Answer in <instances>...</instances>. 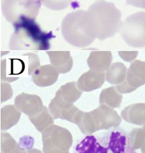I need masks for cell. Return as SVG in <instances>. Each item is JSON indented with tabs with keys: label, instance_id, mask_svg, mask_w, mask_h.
Masks as SVG:
<instances>
[{
	"label": "cell",
	"instance_id": "6da1fadb",
	"mask_svg": "<svg viewBox=\"0 0 145 153\" xmlns=\"http://www.w3.org/2000/svg\"><path fill=\"white\" fill-rule=\"evenodd\" d=\"M74 153H137L129 141V133L113 127L102 134L86 135L75 144Z\"/></svg>",
	"mask_w": 145,
	"mask_h": 153
},
{
	"label": "cell",
	"instance_id": "7a4b0ae2",
	"mask_svg": "<svg viewBox=\"0 0 145 153\" xmlns=\"http://www.w3.org/2000/svg\"><path fill=\"white\" fill-rule=\"evenodd\" d=\"M61 33L70 45L84 48L91 45L97 33L93 19L88 11L78 10L67 14L61 23Z\"/></svg>",
	"mask_w": 145,
	"mask_h": 153
},
{
	"label": "cell",
	"instance_id": "3957f363",
	"mask_svg": "<svg viewBox=\"0 0 145 153\" xmlns=\"http://www.w3.org/2000/svg\"><path fill=\"white\" fill-rule=\"evenodd\" d=\"M9 47L13 51L48 50L54 37L52 32L44 31L35 21H26L14 26Z\"/></svg>",
	"mask_w": 145,
	"mask_h": 153
},
{
	"label": "cell",
	"instance_id": "277c9868",
	"mask_svg": "<svg viewBox=\"0 0 145 153\" xmlns=\"http://www.w3.org/2000/svg\"><path fill=\"white\" fill-rule=\"evenodd\" d=\"M87 11L93 19L97 38L100 41L112 37L121 31L122 13L113 3L98 0Z\"/></svg>",
	"mask_w": 145,
	"mask_h": 153
},
{
	"label": "cell",
	"instance_id": "5b68a950",
	"mask_svg": "<svg viewBox=\"0 0 145 153\" xmlns=\"http://www.w3.org/2000/svg\"><path fill=\"white\" fill-rule=\"evenodd\" d=\"M39 66V57L34 53H25L17 58L1 59V81L13 82L21 76L31 75Z\"/></svg>",
	"mask_w": 145,
	"mask_h": 153
},
{
	"label": "cell",
	"instance_id": "8992f818",
	"mask_svg": "<svg viewBox=\"0 0 145 153\" xmlns=\"http://www.w3.org/2000/svg\"><path fill=\"white\" fill-rule=\"evenodd\" d=\"M40 0H3L1 12L13 27L21 23L35 21L41 7Z\"/></svg>",
	"mask_w": 145,
	"mask_h": 153
},
{
	"label": "cell",
	"instance_id": "52a82bcc",
	"mask_svg": "<svg viewBox=\"0 0 145 153\" xmlns=\"http://www.w3.org/2000/svg\"><path fill=\"white\" fill-rule=\"evenodd\" d=\"M44 153H69L73 143L71 133L66 128L53 124L42 133Z\"/></svg>",
	"mask_w": 145,
	"mask_h": 153
},
{
	"label": "cell",
	"instance_id": "ba28073f",
	"mask_svg": "<svg viewBox=\"0 0 145 153\" xmlns=\"http://www.w3.org/2000/svg\"><path fill=\"white\" fill-rule=\"evenodd\" d=\"M122 39L129 46L145 47V12H138L128 16L121 29Z\"/></svg>",
	"mask_w": 145,
	"mask_h": 153
},
{
	"label": "cell",
	"instance_id": "9c48e42d",
	"mask_svg": "<svg viewBox=\"0 0 145 153\" xmlns=\"http://www.w3.org/2000/svg\"><path fill=\"white\" fill-rule=\"evenodd\" d=\"M93 133L101 130H109L118 127L122 123V118L117 111L105 105L89 111Z\"/></svg>",
	"mask_w": 145,
	"mask_h": 153
},
{
	"label": "cell",
	"instance_id": "30bf717a",
	"mask_svg": "<svg viewBox=\"0 0 145 153\" xmlns=\"http://www.w3.org/2000/svg\"><path fill=\"white\" fill-rule=\"evenodd\" d=\"M145 84V62L133 60L127 69L125 82L116 87L121 94H129Z\"/></svg>",
	"mask_w": 145,
	"mask_h": 153
},
{
	"label": "cell",
	"instance_id": "8fae6325",
	"mask_svg": "<svg viewBox=\"0 0 145 153\" xmlns=\"http://www.w3.org/2000/svg\"><path fill=\"white\" fill-rule=\"evenodd\" d=\"M15 106L28 117H33L40 113L44 105L41 97L37 95L22 93L15 99Z\"/></svg>",
	"mask_w": 145,
	"mask_h": 153
},
{
	"label": "cell",
	"instance_id": "7c38bea8",
	"mask_svg": "<svg viewBox=\"0 0 145 153\" xmlns=\"http://www.w3.org/2000/svg\"><path fill=\"white\" fill-rule=\"evenodd\" d=\"M49 110L54 120L61 119L74 123L80 109L74 104L66 103L55 96L49 104Z\"/></svg>",
	"mask_w": 145,
	"mask_h": 153
},
{
	"label": "cell",
	"instance_id": "4fadbf2b",
	"mask_svg": "<svg viewBox=\"0 0 145 153\" xmlns=\"http://www.w3.org/2000/svg\"><path fill=\"white\" fill-rule=\"evenodd\" d=\"M59 73L51 65L39 66L31 74L33 82L39 87H48L54 85L58 80Z\"/></svg>",
	"mask_w": 145,
	"mask_h": 153
},
{
	"label": "cell",
	"instance_id": "5bb4252c",
	"mask_svg": "<svg viewBox=\"0 0 145 153\" xmlns=\"http://www.w3.org/2000/svg\"><path fill=\"white\" fill-rule=\"evenodd\" d=\"M105 80L104 72L89 70L81 75L77 82L78 88L83 92H91L100 88Z\"/></svg>",
	"mask_w": 145,
	"mask_h": 153
},
{
	"label": "cell",
	"instance_id": "9a60e30c",
	"mask_svg": "<svg viewBox=\"0 0 145 153\" xmlns=\"http://www.w3.org/2000/svg\"><path fill=\"white\" fill-rule=\"evenodd\" d=\"M112 54L110 51H92L87 59V64L90 70L104 72L112 65Z\"/></svg>",
	"mask_w": 145,
	"mask_h": 153
},
{
	"label": "cell",
	"instance_id": "2e32d148",
	"mask_svg": "<svg viewBox=\"0 0 145 153\" xmlns=\"http://www.w3.org/2000/svg\"><path fill=\"white\" fill-rule=\"evenodd\" d=\"M121 116L128 123L145 126V103H135L127 106L121 111Z\"/></svg>",
	"mask_w": 145,
	"mask_h": 153
},
{
	"label": "cell",
	"instance_id": "e0dca14e",
	"mask_svg": "<svg viewBox=\"0 0 145 153\" xmlns=\"http://www.w3.org/2000/svg\"><path fill=\"white\" fill-rule=\"evenodd\" d=\"M51 65L60 74L69 72L73 67V59L69 51H47Z\"/></svg>",
	"mask_w": 145,
	"mask_h": 153
},
{
	"label": "cell",
	"instance_id": "ac0fdd59",
	"mask_svg": "<svg viewBox=\"0 0 145 153\" xmlns=\"http://www.w3.org/2000/svg\"><path fill=\"white\" fill-rule=\"evenodd\" d=\"M21 117V112L15 105L10 104L3 107L1 109V130H7L16 125Z\"/></svg>",
	"mask_w": 145,
	"mask_h": 153
},
{
	"label": "cell",
	"instance_id": "d6986e66",
	"mask_svg": "<svg viewBox=\"0 0 145 153\" xmlns=\"http://www.w3.org/2000/svg\"><path fill=\"white\" fill-rule=\"evenodd\" d=\"M81 95L82 91L78 88L77 82H72L61 86L55 96L66 103L72 104L80 98Z\"/></svg>",
	"mask_w": 145,
	"mask_h": 153
},
{
	"label": "cell",
	"instance_id": "ffe728a7",
	"mask_svg": "<svg viewBox=\"0 0 145 153\" xmlns=\"http://www.w3.org/2000/svg\"><path fill=\"white\" fill-rule=\"evenodd\" d=\"M127 72L126 66L121 62H116L110 65L105 74V80L109 83L114 85H119L123 83Z\"/></svg>",
	"mask_w": 145,
	"mask_h": 153
},
{
	"label": "cell",
	"instance_id": "44dd1931",
	"mask_svg": "<svg viewBox=\"0 0 145 153\" xmlns=\"http://www.w3.org/2000/svg\"><path fill=\"white\" fill-rule=\"evenodd\" d=\"M123 97L116 87L112 86L102 91L99 97L100 105H105L112 108H119L122 103Z\"/></svg>",
	"mask_w": 145,
	"mask_h": 153
},
{
	"label": "cell",
	"instance_id": "7402d4cb",
	"mask_svg": "<svg viewBox=\"0 0 145 153\" xmlns=\"http://www.w3.org/2000/svg\"><path fill=\"white\" fill-rule=\"evenodd\" d=\"M29 120L36 130L41 133H42L47 128L54 123V119L51 114L49 109L45 105L42 111L37 115L29 118Z\"/></svg>",
	"mask_w": 145,
	"mask_h": 153
},
{
	"label": "cell",
	"instance_id": "603a6c76",
	"mask_svg": "<svg viewBox=\"0 0 145 153\" xmlns=\"http://www.w3.org/2000/svg\"><path fill=\"white\" fill-rule=\"evenodd\" d=\"M1 153H22L24 148L8 133L1 134Z\"/></svg>",
	"mask_w": 145,
	"mask_h": 153
},
{
	"label": "cell",
	"instance_id": "cb8c5ba5",
	"mask_svg": "<svg viewBox=\"0 0 145 153\" xmlns=\"http://www.w3.org/2000/svg\"><path fill=\"white\" fill-rule=\"evenodd\" d=\"M131 146L134 150L145 149V126L134 128L129 134Z\"/></svg>",
	"mask_w": 145,
	"mask_h": 153
},
{
	"label": "cell",
	"instance_id": "d4e9b609",
	"mask_svg": "<svg viewBox=\"0 0 145 153\" xmlns=\"http://www.w3.org/2000/svg\"><path fill=\"white\" fill-rule=\"evenodd\" d=\"M40 1L48 9L55 11H60L67 8L73 0H40Z\"/></svg>",
	"mask_w": 145,
	"mask_h": 153
},
{
	"label": "cell",
	"instance_id": "484cf974",
	"mask_svg": "<svg viewBox=\"0 0 145 153\" xmlns=\"http://www.w3.org/2000/svg\"><path fill=\"white\" fill-rule=\"evenodd\" d=\"M13 96V90L11 86L6 82H0V98L1 102H4Z\"/></svg>",
	"mask_w": 145,
	"mask_h": 153
},
{
	"label": "cell",
	"instance_id": "4316f807",
	"mask_svg": "<svg viewBox=\"0 0 145 153\" xmlns=\"http://www.w3.org/2000/svg\"><path fill=\"white\" fill-rule=\"evenodd\" d=\"M119 54L124 61L131 62L137 57L138 51H119Z\"/></svg>",
	"mask_w": 145,
	"mask_h": 153
},
{
	"label": "cell",
	"instance_id": "83f0119b",
	"mask_svg": "<svg viewBox=\"0 0 145 153\" xmlns=\"http://www.w3.org/2000/svg\"><path fill=\"white\" fill-rule=\"evenodd\" d=\"M126 3L127 5L145 9V0H126Z\"/></svg>",
	"mask_w": 145,
	"mask_h": 153
},
{
	"label": "cell",
	"instance_id": "f1b7e54d",
	"mask_svg": "<svg viewBox=\"0 0 145 153\" xmlns=\"http://www.w3.org/2000/svg\"><path fill=\"white\" fill-rule=\"evenodd\" d=\"M9 53V51H1V52H0V81H1V57L4 56V55H5V54H8Z\"/></svg>",
	"mask_w": 145,
	"mask_h": 153
},
{
	"label": "cell",
	"instance_id": "f546056e",
	"mask_svg": "<svg viewBox=\"0 0 145 153\" xmlns=\"http://www.w3.org/2000/svg\"><path fill=\"white\" fill-rule=\"evenodd\" d=\"M141 151V153H145V149L143 150V151Z\"/></svg>",
	"mask_w": 145,
	"mask_h": 153
},
{
	"label": "cell",
	"instance_id": "4dcf8cb0",
	"mask_svg": "<svg viewBox=\"0 0 145 153\" xmlns=\"http://www.w3.org/2000/svg\"><path fill=\"white\" fill-rule=\"evenodd\" d=\"M0 102H1V98H0Z\"/></svg>",
	"mask_w": 145,
	"mask_h": 153
}]
</instances>
